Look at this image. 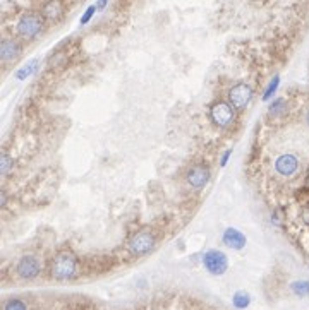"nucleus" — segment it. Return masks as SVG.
Returning a JSON list of instances; mask_svg holds the SVG:
<instances>
[{
  "instance_id": "1",
  "label": "nucleus",
  "mask_w": 309,
  "mask_h": 310,
  "mask_svg": "<svg viewBox=\"0 0 309 310\" xmlns=\"http://www.w3.org/2000/svg\"><path fill=\"white\" fill-rule=\"evenodd\" d=\"M47 28V19L40 10H24L14 22V33L22 42H35L43 35Z\"/></svg>"
},
{
  "instance_id": "2",
  "label": "nucleus",
  "mask_w": 309,
  "mask_h": 310,
  "mask_svg": "<svg viewBox=\"0 0 309 310\" xmlns=\"http://www.w3.org/2000/svg\"><path fill=\"white\" fill-rule=\"evenodd\" d=\"M79 271V260H77L76 254L70 250H62V252L55 254V257L50 262V274L54 279L59 281H69L77 276Z\"/></svg>"
},
{
  "instance_id": "3",
  "label": "nucleus",
  "mask_w": 309,
  "mask_h": 310,
  "mask_svg": "<svg viewBox=\"0 0 309 310\" xmlns=\"http://www.w3.org/2000/svg\"><path fill=\"white\" fill-rule=\"evenodd\" d=\"M156 245V235L150 228H143V230L136 231L127 242V250L134 257H143L153 252Z\"/></svg>"
},
{
  "instance_id": "4",
  "label": "nucleus",
  "mask_w": 309,
  "mask_h": 310,
  "mask_svg": "<svg viewBox=\"0 0 309 310\" xmlns=\"http://www.w3.org/2000/svg\"><path fill=\"white\" fill-rule=\"evenodd\" d=\"M208 115H210V120L215 127H218V129H225V127H229L230 124H232L236 110H234V106L229 102L217 100V102H213L210 104V111H208Z\"/></svg>"
},
{
  "instance_id": "5",
  "label": "nucleus",
  "mask_w": 309,
  "mask_h": 310,
  "mask_svg": "<svg viewBox=\"0 0 309 310\" xmlns=\"http://www.w3.org/2000/svg\"><path fill=\"white\" fill-rule=\"evenodd\" d=\"M203 266L210 274L222 276L229 269V257L222 252V250L211 249L203 254Z\"/></svg>"
},
{
  "instance_id": "6",
  "label": "nucleus",
  "mask_w": 309,
  "mask_h": 310,
  "mask_svg": "<svg viewBox=\"0 0 309 310\" xmlns=\"http://www.w3.org/2000/svg\"><path fill=\"white\" fill-rule=\"evenodd\" d=\"M252 88L247 83H237L229 89V103L234 106V110H244L252 100Z\"/></svg>"
},
{
  "instance_id": "7",
  "label": "nucleus",
  "mask_w": 309,
  "mask_h": 310,
  "mask_svg": "<svg viewBox=\"0 0 309 310\" xmlns=\"http://www.w3.org/2000/svg\"><path fill=\"white\" fill-rule=\"evenodd\" d=\"M22 53V43L17 36H5L0 43V60L5 65L12 63L14 60L21 57Z\"/></svg>"
},
{
  "instance_id": "8",
  "label": "nucleus",
  "mask_w": 309,
  "mask_h": 310,
  "mask_svg": "<svg viewBox=\"0 0 309 310\" xmlns=\"http://www.w3.org/2000/svg\"><path fill=\"white\" fill-rule=\"evenodd\" d=\"M16 272L21 279H35L42 272V262L35 256H24L17 260Z\"/></svg>"
},
{
  "instance_id": "9",
  "label": "nucleus",
  "mask_w": 309,
  "mask_h": 310,
  "mask_svg": "<svg viewBox=\"0 0 309 310\" xmlns=\"http://www.w3.org/2000/svg\"><path fill=\"white\" fill-rule=\"evenodd\" d=\"M185 180H187V184L194 190H201L210 184L211 171L206 165H194L187 170V173H185Z\"/></svg>"
},
{
  "instance_id": "10",
  "label": "nucleus",
  "mask_w": 309,
  "mask_h": 310,
  "mask_svg": "<svg viewBox=\"0 0 309 310\" xmlns=\"http://www.w3.org/2000/svg\"><path fill=\"white\" fill-rule=\"evenodd\" d=\"M40 12L47 22H59L65 16V2L64 0H45L40 7Z\"/></svg>"
},
{
  "instance_id": "11",
  "label": "nucleus",
  "mask_w": 309,
  "mask_h": 310,
  "mask_svg": "<svg viewBox=\"0 0 309 310\" xmlns=\"http://www.w3.org/2000/svg\"><path fill=\"white\" fill-rule=\"evenodd\" d=\"M275 170L282 177H292L299 170V159H297L296 155H290V153L280 155L275 161Z\"/></svg>"
},
{
  "instance_id": "12",
  "label": "nucleus",
  "mask_w": 309,
  "mask_h": 310,
  "mask_svg": "<svg viewBox=\"0 0 309 310\" xmlns=\"http://www.w3.org/2000/svg\"><path fill=\"white\" fill-rule=\"evenodd\" d=\"M222 240L227 247L234 249V250H243L246 247V244H247V238H246V235L243 233V231L237 230V228H232V226L227 228V230L223 231Z\"/></svg>"
},
{
  "instance_id": "13",
  "label": "nucleus",
  "mask_w": 309,
  "mask_h": 310,
  "mask_svg": "<svg viewBox=\"0 0 309 310\" xmlns=\"http://www.w3.org/2000/svg\"><path fill=\"white\" fill-rule=\"evenodd\" d=\"M69 60H70V57L67 50H55L54 53H52V57L48 58V67L57 72V70L64 69L67 63H69Z\"/></svg>"
},
{
  "instance_id": "14",
  "label": "nucleus",
  "mask_w": 309,
  "mask_h": 310,
  "mask_svg": "<svg viewBox=\"0 0 309 310\" xmlns=\"http://www.w3.org/2000/svg\"><path fill=\"white\" fill-rule=\"evenodd\" d=\"M289 110V103L285 98H277L271 102V104L268 106V115L270 118H278V117H284Z\"/></svg>"
},
{
  "instance_id": "15",
  "label": "nucleus",
  "mask_w": 309,
  "mask_h": 310,
  "mask_svg": "<svg viewBox=\"0 0 309 310\" xmlns=\"http://www.w3.org/2000/svg\"><path fill=\"white\" fill-rule=\"evenodd\" d=\"M38 67H40V60H38V58H33V60L26 62L24 65H22L21 69L16 72V79H17V81H24V79H28L29 76H33V74H36V70H38Z\"/></svg>"
},
{
  "instance_id": "16",
  "label": "nucleus",
  "mask_w": 309,
  "mask_h": 310,
  "mask_svg": "<svg viewBox=\"0 0 309 310\" xmlns=\"http://www.w3.org/2000/svg\"><path fill=\"white\" fill-rule=\"evenodd\" d=\"M290 291L297 297H309V279H297L290 283Z\"/></svg>"
},
{
  "instance_id": "17",
  "label": "nucleus",
  "mask_w": 309,
  "mask_h": 310,
  "mask_svg": "<svg viewBox=\"0 0 309 310\" xmlns=\"http://www.w3.org/2000/svg\"><path fill=\"white\" fill-rule=\"evenodd\" d=\"M278 86H280V76H273L271 77V81L268 83V86L265 88V91H263V102H270L271 98H273L275 95H277V89H278Z\"/></svg>"
},
{
  "instance_id": "18",
  "label": "nucleus",
  "mask_w": 309,
  "mask_h": 310,
  "mask_svg": "<svg viewBox=\"0 0 309 310\" xmlns=\"http://www.w3.org/2000/svg\"><path fill=\"white\" fill-rule=\"evenodd\" d=\"M232 304L236 309L244 310L249 307V304H251V297H249V293H246V291H237V293H234V297H232Z\"/></svg>"
},
{
  "instance_id": "19",
  "label": "nucleus",
  "mask_w": 309,
  "mask_h": 310,
  "mask_svg": "<svg viewBox=\"0 0 309 310\" xmlns=\"http://www.w3.org/2000/svg\"><path fill=\"white\" fill-rule=\"evenodd\" d=\"M12 166H14L12 156L7 155V153H2V156H0V171H2V177H7L12 171Z\"/></svg>"
},
{
  "instance_id": "20",
  "label": "nucleus",
  "mask_w": 309,
  "mask_h": 310,
  "mask_svg": "<svg viewBox=\"0 0 309 310\" xmlns=\"http://www.w3.org/2000/svg\"><path fill=\"white\" fill-rule=\"evenodd\" d=\"M3 310H28V305L21 298H10L3 304Z\"/></svg>"
},
{
  "instance_id": "21",
  "label": "nucleus",
  "mask_w": 309,
  "mask_h": 310,
  "mask_svg": "<svg viewBox=\"0 0 309 310\" xmlns=\"http://www.w3.org/2000/svg\"><path fill=\"white\" fill-rule=\"evenodd\" d=\"M96 10H98V9H96V5H89V7H86V10H84V12L81 14L79 24H81V26H86V24H89L93 17H95Z\"/></svg>"
},
{
  "instance_id": "22",
  "label": "nucleus",
  "mask_w": 309,
  "mask_h": 310,
  "mask_svg": "<svg viewBox=\"0 0 309 310\" xmlns=\"http://www.w3.org/2000/svg\"><path fill=\"white\" fill-rule=\"evenodd\" d=\"M230 156H232V148H229V149H225V151H223V155H222V158H220V166L222 168L227 166V163H229Z\"/></svg>"
},
{
  "instance_id": "23",
  "label": "nucleus",
  "mask_w": 309,
  "mask_h": 310,
  "mask_svg": "<svg viewBox=\"0 0 309 310\" xmlns=\"http://www.w3.org/2000/svg\"><path fill=\"white\" fill-rule=\"evenodd\" d=\"M109 2H110V0H96L95 5H96V9H98V12L105 10V9H107V5H109Z\"/></svg>"
},
{
  "instance_id": "24",
  "label": "nucleus",
  "mask_w": 309,
  "mask_h": 310,
  "mask_svg": "<svg viewBox=\"0 0 309 310\" xmlns=\"http://www.w3.org/2000/svg\"><path fill=\"white\" fill-rule=\"evenodd\" d=\"M301 218H303L304 225H308V226H309V206L303 211V216H301Z\"/></svg>"
},
{
  "instance_id": "25",
  "label": "nucleus",
  "mask_w": 309,
  "mask_h": 310,
  "mask_svg": "<svg viewBox=\"0 0 309 310\" xmlns=\"http://www.w3.org/2000/svg\"><path fill=\"white\" fill-rule=\"evenodd\" d=\"M0 204H2V207L7 206V194L2 192V199H0Z\"/></svg>"
},
{
  "instance_id": "26",
  "label": "nucleus",
  "mask_w": 309,
  "mask_h": 310,
  "mask_svg": "<svg viewBox=\"0 0 309 310\" xmlns=\"http://www.w3.org/2000/svg\"><path fill=\"white\" fill-rule=\"evenodd\" d=\"M306 122H308V125H309V111H308V115H306Z\"/></svg>"
}]
</instances>
